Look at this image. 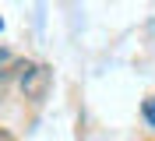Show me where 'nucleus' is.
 <instances>
[{
  "label": "nucleus",
  "mask_w": 155,
  "mask_h": 141,
  "mask_svg": "<svg viewBox=\"0 0 155 141\" xmlns=\"http://www.w3.org/2000/svg\"><path fill=\"white\" fill-rule=\"evenodd\" d=\"M18 85H21V95L28 99V102H42L49 92V85H53V71L46 64H25L18 67Z\"/></svg>",
  "instance_id": "1"
},
{
  "label": "nucleus",
  "mask_w": 155,
  "mask_h": 141,
  "mask_svg": "<svg viewBox=\"0 0 155 141\" xmlns=\"http://www.w3.org/2000/svg\"><path fill=\"white\" fill-rule=\"evenodd\" d=\"M0 141H14V138H11V134H7V131H0Z\"/></svg>",
  "instance_id": "2"
},
{
  "label": "nucleus",
  "mask_w": 155,
  "mask_h": 141,
  "mask_svg": "<svg viewBox=\"0 0 155 141\" xmlns=\"http://www.w3.org/2000/svg\"><path fill=\"white\" fill-rule=\"evenodd\" d=\"M0 28H4V21H0Z\"/></svg>",
  "instance_id": "3"
}]
</instances>
